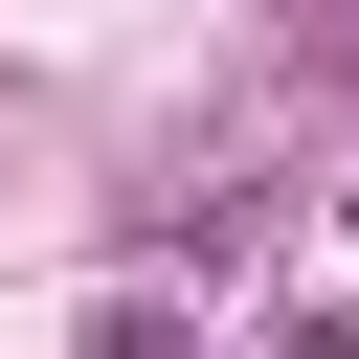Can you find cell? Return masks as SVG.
<instances>
[{"label":"cell","instance_id":"obj_2","mask_svg":"<svg viewBox=\"0 0 359 359\" xmlns=\"http://www.w3.org/2000/svg\"><path fill=\"white\" fill-rule=\"evenodd\" d=\"M269 359H359V314H292V337H269Z\"/></svg>","mask_w":359,"mask_h":359},{"label":"cell","instance_id":"obj_1","mask_svg":"<svg viewBox=\"0 0 359 359\" xmlns=\"http://www.w3.org/2000/svg\"><path fill=\"white\" fill-rule=\"evenodd\" d=\"M90 359H202V337H180L157 292H112V314H90Z\"/></svg>","mask_w":359,"mask_h":359}]
</instances>
